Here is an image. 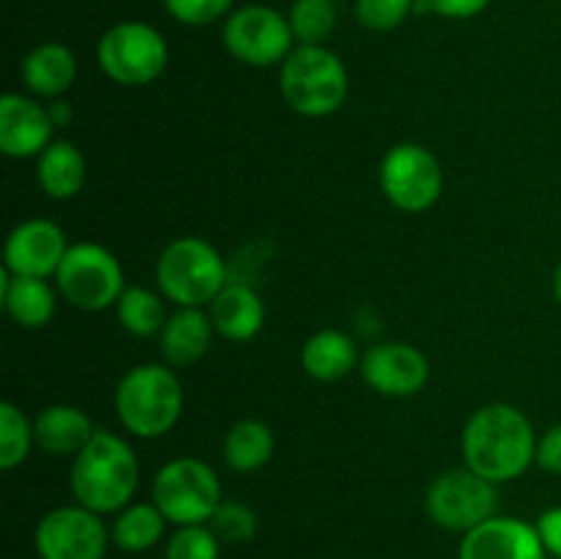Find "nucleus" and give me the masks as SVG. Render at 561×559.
Wrapping results in <instances>:
<instances>
[{
    "mask_svg": "<svg viewBox=\"0 0 561 559\" xmlns=\"http://www.w3.org/2000/svg\"><path fill=\"white\" fill-rule=\"evenodd\" d=\"M537 532H540V540L546 546V551L551 557L561 559V504L559 507L546 510V513L537 518Z\"/></svg>",
    "mask_w": 561,
    "mask_h": 559,
    "instance_id": "f704fd0d",
    "label": "nucleus"
},
{
    "mask_svg": "<svg viewBox=\"0 0 561 559\" xmlns=\"http://www.w3.org/2000/svg\"><path fill=\"white\" fill-rule=\"evenodd\" d=\"M359 365L356 343L343 329H321L301 345V367L316 381H340Z\"/></svg>",
    "mask_w": 561,
    "mask_h": 559,
    "instance_id": "5701e85b",
    "label": "nucleus"
},
{
    "mask_svg": "<svg viewBox=\"0 0 561 559\" xmlns=\"http://www.w3.org/2000/svg\"><path fill=\"white\" fill-rule=\"evenodd\" d=\"M115 411L126 433L159 438L175 427L184 411V389L170 365H137L115 387Z\"/></svg>",
    "mask_w": 561,
    "mask_h": 559,
    "instance_id": "20e7f679",
    "label": "nucleus"
},
{
    "mask_svg": "<svg viewBox=\"0 0 561 559\" xmlns=\"http://www.w3.org/2000/svg\"><path fill=\"white\" fill-rule=\"evenodd\" d=\"M222 44L247 66H277L294 53V31L283 11L274 5L247 3L230 11L222 25Z\"/></svg>",
    "mask_w": 561,
    "mask_h": 559,
    "instance_id": "1a4fd4ad",
    "label": "nucleus"
},
{
    "mask_svg": "<svg viewBox=\"0 0 561 559\" xmlns=\"http://www.w3.org/2000/svg\"><path fill=\"white\" fill-rule=\"evenodd\" d=\"M222 540L208 524L175 526L164 546V559H219Z\"/></svg>",
    "mask_w": 561,
    "mask_h": 559,
    "instance_id": "c756f323",
    "label": "nucleus"
},
{
    "mask_svg": "<svg viewBox=\"0 0 561 559\" xmlns=\"http://www.w3.org/2000/svg\"><path fill=\"white\" fill-rule=\"evenodd\" d=\"M553 294H557V299L561 305V263L557 266V272H553Z\"/></svg>",
    "mask_w": 561,
    "mask_h": 559,
    "instance_id": "e433bc0d",
    "label": "nucleus"
},
{
    "mask_svg": "<svg viewBox=\"0 0 561 559\" xmlns=\"http://www.w3.org/2000/svg\"><path fill=\"white\" fill-rule=\"evenodd\" d=\"M38 190L53 201H71L88 181V162L71 140H53L36 157Z\"/></svg>",
    "mask_w": 561,
    "mask_h": 559,
    "instance_id": "4be33fe9",
    "label": "nucleus"
},
{
    "mask_svg": "<svg viewBox=\"0 0 561 559\" xmlns=\"http://www.w3.org/2000/svg\"><path fill=\"white\" fill-rule=\"evenodd\" d=\"M537 466L548 475L561 477V425L548 427L540 438H537Z\"/></svg>",
    "mask_w": 561,
    "mask_h": 559,
    "instance_id": "72a5a7b5",
    "label": "nucleus"
},
{
    "mask_svg": "<svg viewBox=\"0 0 561 559\" xmlns=\"http://www.w3.org/2000/svg\"><path fill=\"white\" fill-rule=\"evenodd\" d=\"M381 190L394 208L422 214L433 208L444 190V170L436 153L420 142H398L381 159Z\"/></svg>",
    "mask_w": 561,
    "mask_h": 559,
    "instance_id": "9b49d317",
    "label": "nucleus"
},
{
    "mask_svg": "<svg viewBox=\"0 0 561 559\" xmlns=\"http://www.w3.org/2000/svg\"><path fill=\"white\" fill-rule=\"evenodd\" d=\"M47 110H49V118H53V124L55 126H66L71 121V107H69V102H60V99H53V104H47Z\"/></svg>",
    "mask_w": 561,
    "mask_h": 559,
    "instance_id": "c9c22d12",
    "label": "nucleus"
},
{
    "mask_svg": "<svg viewBox=\"0 0 561 559\" xmlns=\"http://www.w3.org/2000/svg\"><path fill=\"white\" fill-rule=\"evenodd\" d=\"M0 288H3V310L16 327L44 329L55 318V290L42 277H22V274L0 272Z\"/></svg>",
    "mask_w": 561,
    "mask_h": 559,
    "instance_id": "412c9836",
    "label": "nucleus"
},
{
    "mask_svg": "<svg viewBox=\"0 0 561 559\" xmlns=\"http://www.w3.org/2000/svg\"><path fill=\"white\" fill-rule=\"evenodd\" d=\"M96 431L99 427L93 425L91 417L69 403L47 406L33 420L36 447H42L47 455H55V458H64V455L75 458L91 442Z\"/></svg>",
    "mask_w": 561,
    "mask_h": 559,
    "instance_id": "a211bd4d",
    "label": "nucleus"
},
{
    "mask_svg": "<svg viewBox=\"0 0 561 559\" xmlns=\"http://www.w3.org/2000/svg\"><path fill=\"white\" fill-rule=\"evenodd\" d=\"M137 482H140L137 455L118 433L99 427L91 442L71 460V493L77 504L99 515L121 513L126 504H131Z\"/></svg>",
    "mask_w": 561,
    "mask_h": 559,
    "instance_id": "f03ea898",
    "label": "nucleus"
},
{
    "mask_svg": "<svg viewBox=\"0 0 561 559\" xmlns=\"http://www.w3.org/2000/svg\"><path fill=\"white\" fill-rule=\"evenodd\" d=\"M69 247L66 230L53 219H22L5 239L3 269L22 277H55Z\"/></svg>",
    "mask_w": 561,
    "mask_h": 559,
    "instance_id": "ddd939ff",
    "label": "nucleus"
},
{
    "mask_svg": "<svg viewBox=\"0 0 561 559\" xmlns=\"http://www.w3.org/2000/svg\"><path fill=\"white\" fill-rule=\"evenodd\" d=\"M348 91V69L327 44H299L279 64V93L285 104L305 118H327L337 113Z\"/></svg>",
    "mask_w": 561,
    "mask_h": 559,
    "instance_id": "7ed1b4c3",
    "label": "nucleus"
},
{
    "mask_svg": "<svg viewBox=\"0 0 561 559\" xmlns=\"http://www.w3.org/2000/svg\"><path fill=\"white\" fill-rule=\"evenodd\" d=\"M214 334L217 329L203 307H179L173 316H168L159 343L170 367H190L208 354Z\"/></svg>",
    "mask_w": 561,
    "mask_h": 559,
    "instance_id": "6ab92c4d",
    "label": "nucleus"
},
{
    "mask_svg": "<svg viewBox=\"0 0 561 559\" xmlns=\"http://www.w3.org/2000/svg\"><path fill=\"white\" fill-rule=\"evenodd\" d=\"M168 38L140 20L115 22L96 44V64L102 75L124 88H142L157 82L168 69Z\"/></svg>",
    "mask_w": 561,
    "mask_h": 559,
    "instance_id": "423d86ee",
    "label": "nucleus"
},
{
    "mask_svg": "<svg viewBox=\"0 0 561 559\" xmlns=\"http://www.w3.org/2000/svg\"><path fill=\"white\" fill-rule=\"evenodd\" d=\"M33 444H36L33 422L22 414L20 406L11 400L0 403V469L11 471L25 464Z\"/></svg>",
    "mask_w": 561,
    "mask_h": 559,
    "instance_id": "bb28decb",
    "label": "nucleus"
},
{
    "mask_svg": "<svg viewBox=\"0 0 561 559\" xmlns=\"http://www.w3.org/2000/svg\"><path fill=\"white\" fill-rule=\"evenodd\" d=\"M162 5L181 25L206 27L228 16L236 0H162Z\"/></svg>",
    "mask_w": 561,
    "mask_h": 559,
    "instance_id": "2f4dec72",
    "label": "nucleus"
},
{
    "mask_svg": "<svg viewBox=\"0 0 561 559\" xmlns=\"http://www.w3.org/2000/svg\"><path fill=\"white\" fill-rule=\"evenodd\" d=\"M496 507V482L485 480L469 466L438 475L425 493V510L433 524L447 532H460V535L493 518Z\"/></svg>",
    "mask_w": 561,
    "mask_h": 559,
    "instance_id": "9d476101",
    "label": "nucleus"
},
{
    "mask_svg": "<svg viewBox=\"0 0 561 559\" xmlns=\"http://www.w3.org/2000/svg\"><path fill=\"white\" fill-rule=\"evenodd\" d=\"M416 11V0H356L354 14L365 31L389 33Z\"/></svg>",
    "mask_w": 561,
    "mask_h": 559,
    "instance_id": "7c9ffc66",
    "label": "nucleus"
},
{
    "mask_svg": "<svg viewBox=\"0 0 561 559\" xmlns=\"http://www.w3.org/2000/svg\"><path fill=\"white\" fill-rule=\"evenodd\" d=\"M110 540L102 515L82 504L49 510L33 532L38 559H104Z\"/></svg>",
    "mask_w": 561,
    "mask_h": 559,
    "instance_id": "f8f14e48",
    "label": "nucleus"
},
{
    "mask_svg": "<svg viewBox=\"0 0 561 559\" xmlns=\"http://www.w3.org/2000/svg\"><path fill=\"white\" fill-rule=\"evenodd\" d=\"M208 526H211L214 535L222 543L241 546V543H250L257 535V513L250 504L236 502V499H222V504L211 515Z\"/></svg>",
    "mask_w": 561,
    "mask_h": 559,
    "instance_id": "c85d7f7f",
    "label": "nucleus"
},
{
    "mask_svg": "<svg viewBox=\"0 0 561 559\" xmlns=\"http://www.w3.org/2000/svg\"><path fill=\"white\" fill-rule=\"evenodd\" d=\"M274 447H277V442H274L272 427L263 420L247 417V420L233 422L230 431L225 433V464L239 475H250V471L263 469L272 460Z\"/></svg>",
    "mask_w": 561,
    "mask_h": 559,
    "instance_id": "b1692460",
    "label": "nucleus"
},
{
    "mask_svg": "<svg viewBox=\"0 0 561 559\" xmlns=\"http://www.w3.org/2000/svg\"><path fill=\"white\" fill-rule=\"evenodd\" d=\"M288 22L299 44H327L337 25V5L334 0H294Z\"/></svg>",
    "mask_w": 561,
    "mask_h": 559,
    "instance_id": "cd10ccee",
    "label": "nucleus"
},
{
    "mask_svg": "<svg viewBox=\"0 0 561 559\" xmlns=\"http://www.w3.org/2000/svg\"><path fill=\"white\" fill-rule=\"evenodd\" d=\"M359 373L373 392L387 398H411L425 389L431 378V362L416 345L392 340V343L370 345L362 356Z\"/></svg>",
    "mask_w": 561,
    "mask_h": 559,
    "instance_id": "4468645a",
    "label": "nucleus"
},
{
    "mask_svg": "<svg viewBox=\"0 0 561 559\" xmlns=\"http://www.w3.org/2000/svg\"><path fill=\"white\" fill-rule=\"evenodd\" d=\"M115 316H118L121 327L129 334H135V338L162 334L164 323H168L162 299L151 288H146V285H126L118 305H115Z\"/></svg>",
    "mask_w": 561,
    "mask_h": 559,
    "instance_id": "a878e982",
    "label": "nucleus"
},
{
    "mask_svg": "<svg viewBox=\"0 0 561 559\" xmlns=\"http://www.w3.org/2000/svg\"><path fill=\"white\" fill-rule=\"evenodd\" d=\"M77 80V58L66 44L42 42L22 60V82L33 96L60 99Z\"/></svg>",
    "mask_w": 561,
    "mask_h": 559,
    "instance_id": "aec40b11",
    "label": "nucleus"
},
{
    "mask_svg": "<svg viewBox=\"0 0 561 559\" xmlns=\"http://www.w3.org/2000/svg\"><path fill=\"white\" fill-rule=\"evenodd\" d=\"M537 433L529 417L510 403L477 409L460 433V449L471 471L491 482L518 480L537 460Z\"/></svg>",
    "mask_w": 561,
    "mask_h": 559,
    "instance_id": "f257e3e1",
    "label": "nucleus"
},
{
    "mask_svg": "<svg viewBox=\"0 0 561 559\" xmlns=\"http://www.w3.org/2000/svg\"><path fill=\"white\" fill-rule=\"evenodd\" d=\"M491 5V0H416L420 14L442 16V20H471L482 14Z\"/></svg>",
    "mask_w": 561,
    "mask_h": 559,
    "instance_id": "473e14b6",
    "label": "nucleus"
},
{
    "mask_svg": "<svg viewBox=\"0 0 561 559\" xmlns=\"http://www.w3.org/2000/svg\"><path fill=\"white\" fill-rule=\"evenodd\" d=\"M157 285L164 299L179 307H203L217 299L230 283L225 258L211 241L201 236H181L170 241L157 258Z\"/></svg>",
    "mask_w": 561,
    "mask_h": 559,
    "instance_id": "39448f33",
    "label": "nucleus"
},
{
    "mask_svg": "<svg viewBox=\"0 0 561 559\" xmlns=\"http://www.w3.org/2000/svg\"><path fill=\"white\" fill-rule=\"evenodd\" d=\"M55 124L49 110L22 93L0 99V151L9 159L38 157L53 142Z\"/></svg>",
    "mask_w": 561,
    "mask_h": 559,
    "instance_id": "dca6fc26",
    "label": "nucleus"
},
{
    "mask_svg": "<svg viewBox=\"0 0 561 559\" xmlns=\"http://www.w3.org/2000/svg\"><path fill=\"white\" fill-rule=\"evenodd\" d=\"M60 296L71 307L85 312H102L118 305L121 294L126 290L124 266L107 247L80 241L71 244L55 274Z\"/></svg>",
    "mask_w": 561,
    "mask_h": 559,
    "instance_id": "6e6552de",
    "label": "nucleus"
},
{
    "mask_svg": "<svg viewBox=\"0 0 561 559\" xmlns=\"http://www.w3.org/2000/svg\"><path fill=\"white\" fill-rule=\"evenodd\" d=\"M548 551L535 524L515 515H493L460 540L458 559H546Z\"/></svg>",
    "mask_w": 561,
    "mask_h": 559,
    "instance_id": "2eb2a0df",
    "label": "nucleus"
},
{
    "mask_svg": "<svg viewBox=\"0 0 561 559\" xmlns=\"http://www.w3.org/2000/svg\"><path fill=\"white\" fill-rule=\"evenodd\" d=\"M208 316H211L219 338L230 340V343H247L263 329L266 307H263L261 294L250 283L233 280L208 305Z\"/></svg>",
    "mask_w": 561,
    "mask_h": 559,
    "instance_id": "f3484780",
    "label": "nucleus"
},
{
    "mask_svg": "<svg viewBox=\"0 0 561 559\" xmlns=\"http://www.w3.org/2000/svg\"><path fill=\"white\" fill-rule=\"evenodd\" d=\"M153 504L162 510L168 524H208L222 504V482L206 460L181 455L168 460L153 477Z\"/></svg>",
    "mask_w": 561,
    "mask_h": 559,
    "instance_id": "0eeeda50",
    "label": "nucleus"
},
{
    "mask_svg": "<svg viewBox=\"0 0 561 559\" xmlns=\"http://www.w3.org/2000/svg\"><path fill=\"white\" fill-rule=\"evenodd\" d=\"M168 518L153 502H131L121 513H115L110 537L126 554H142L157 546L164 535Z\"/></svg>",
    "mask_w": 561,
    "mask_h": 559,
    "instance_id": "393cba45",
    "label": "nucleus"
}]
</instances>
